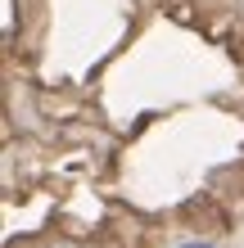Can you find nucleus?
<instances>
[{"mask_svg": "<svg viewBox=\"0 0 244 248\" xmlns=\"http://www.w3.org/2000/svg\"><path fill=\"white\" fill-rule=\"evenodd\" d=\"M177 248H212V244H204V239H185V244H177Z\"/></svg>", "mask_w": 244, "mask_h": 248, "instance_id": "nucleus-1", "label": "nucleus"}]
</instances>
